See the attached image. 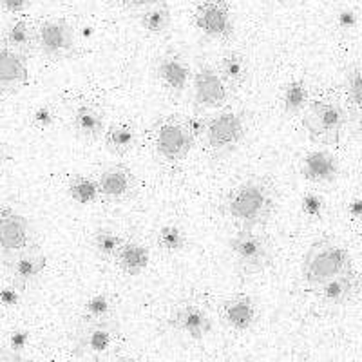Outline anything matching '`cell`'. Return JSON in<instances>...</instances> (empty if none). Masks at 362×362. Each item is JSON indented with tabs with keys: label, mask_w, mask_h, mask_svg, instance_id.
Listing matches in <instances>:
<instances>
[{
	"label": "cell",
	"mask_w": 362,
	"mask_h": 362,
	"mask_svg": "<svg viewBox=\"0 0 362 362\" xmlns=\"http://www.w3.org/2000/svg\"><path fill=\"white\" fill-rule=\"evenodd\" d=\"M223 210L238 228H263L276 210V196L267 181L250 177L228 192Z\"/></svg>",
	"instance_id": "cell-1"
},
{
	"label": "cell",
	"mask_w": 362,
	"mask_h": 362,
	"mask_svg": "<svg viewBox=\"0 0 362 362\" xmlns=\"http://www.w3.org/2000/svg\"><path fill=\"white\" fill-rule=\"evenodd\" d=\"M351 268L354 263L348 248L335 239L325 238L312 243L300 261V279L310 288H319L322 283Z\"/></svg>",
	"instance_id": "cell-2"
},
{
	"label": "cell",
	"mask_w": 362,
	"mask_h": 362,
	"mask_svg": "<svg viewBox=\"0 0 362 362\" xmlns=\"http://www.w3.org/2000/svg\"><path fill=\"white\" fill-rule=\"evenodd\" d=\"M235 268L243 276H255L267 270L274 261L270 239L257 228H238L228 241Z\"/></svg>",
	"instance_id": "cell-3"
},
{
	"label": "cell",
	"mask_w": 362,
	"mask_h": 362,
	"mask_svg": "<svg viewBox=\"0 0 362 362\" xmlns=\"http://www.w3.org/2000/svg\"><path fill=\"white\" fill-rule=\"evenodd\" d=\"M303 125L313 144L339 145L350 112L334 100H315L306 105Z\"/></svg>",
	"instance_id": "cell-4"
},
{
	"label": "cell",
	"mask_w": 362,
	"mask_h": 362,
	"mask_svg": "<svg viewBox=\"0 0 362 362\" xmlns=\"http://www.w3.org/2000/svg\"><path fill=\"white\" fill-rule=\"evenodd\" d=\"M245 136H247V122H245L243 112L226 109L206 119L203 138H205L210 158L219 160L234 153L235 148L243 144Z\"/></svg>",
	"instance_id": "cell-5"
},
{
	"label": "cell",
	"mask_w": 362,
	"mask_h": 362,
	"mask_svg": "<svg viewBox=\"0 0 362 362\" xmlns=\"http://www.w3.org/2000/svg\"><path fill=\"white\" fill-rule=\"evenodd\" d=\"M122 326L116 317H105L98 321H83L76 329L73 344L74 357H98L109 351L119 337Z\"/></svg>",
	"instance_id": "cell-6"
},
{
	"label": "cell",
	"mask_w": 362,
	"mask_h": 362,
	"mask_svg": "<svg viewBox=\"0 0 362 362\" xmlns=\"http://www.w3.org/2000/svg\"><path fill=\"white\" fill-rule=\"evenodd\" d=\"M35 245V232L29 219L11 206L0 209V263L9 261Z\"/></svg>",
	"instance_id": "cell-7"
},
{
	"label": "cell",
	"mask_w": 362,
	"mask_h": 362,
	"mask_svg": "<svg viewBox=\"0 0 362 362\" xmlns=\"http://www.w3.org/2000/svg\"><path fill=\"white\" fill-rule=\"evenodd\" d=\"M194 138L187 127L185 119L176 116H165L154 127V147L156 153L169 163H180L192 151Z\"/></svg>",
	"instance_id": "cell-8"
},
{
	"label": "cell",
	"mask_w": 362,
	"mask_h": 362,
	"mask_svg": "<svg viewBox=\"0 0 362 362\" xmlns=\"http://www.w3.org/2000/svg\"><path fill=\"white\" fill-rule=\"evenodd\" d=\"M35 33L38 53L44 54L47 60H64L74 53V28L64 18L44 21L35 28Z\"/></svg>",
	"instance_id": "cell-9"
},
{
	"label": "cell",
	"mask_w": 362,
	"mask_h": 362,
	"mask_svg": "<svg viewBox=\"0 0 362 362\" xmlns=\"http://www.w3.org/2000/svg\"><path fill=\"white\" fill-rule=\"evenodd\" d=\"M194 103L199 111H219L228 105L230 89L223 82L218 69L210 66H199L192 78Z\"/></svg>",
	"instance_id": "cell-10"
},
{
	"label": "cell",
	"mask_w": 362,
	"mask_h": 362,
	"mask_svg": "<svg viewBox=\"0 0 362 362\" xmlns=\"http://www.w3.org/2000/svg\"><path fill=\"white\" fill-rule=\"evenodd\" d=\"M194 22L203 35L214 40H228L234 35L230 6L226 0H203L194 13Z\"/></svg>",
	"instance_id": "cell-11"
},
{
	"label": "cell",
	"mask_w": 362,
	"mask_h": 362,
	"mask_svg": "<svg viewBox=\"0 0 362 362\" xmlns=\"http://www.w3.org/2000/svg\"><path fill=\"white\" fill-rule=\"evenodd\" d=\"M29 82L28 57L9 47L0 38V95H13Z\"/></svg>",
	"instance_id": "cell-12"
},
{
	"label": "cell",
	"mask_w": 362,
	"mask_h": 362,
	"mask_svg": "<svg viewBox=\"0 0 362 362\" xmlns=\"http://www.w3.org/2000/svg\"><path fill=\"white\" fill-rule=\"evenodd\" d=\"M100 198L105 202H122L127 199L136 189V177L129 167L122 163H116L103 169L98 180Z\"/></svg>",
	"instance_id": "cell-13"
},
{
	"label": "cell",
	"mask_w": 362,
	"mask_h": 362,
	"mask_svg": "<svg viewBox=\"0 0 362 362\" xmlns=\"http://www.w3.org/2000/svg\"><path fill=\"white\" fill-rule=\"evenodd\" d=\"M219 315H221V321L226 328L243 334V332L254 328L259 312H257L255 300L250 296L238 293V296H232L223 300Z\"/></svg>",
	"instance_id": "cell-14"
},
{
	"label": "cell",
	"mask_w": 362,
	"mask_h": 362,
	"mask_svg": "<svg viewBox=\"0 0 362 362\" xmlns=\"http://www.w3.org/2000/svg\"><path fill=\"white\" fill-rule=\"evenodd\" d=\"M156 78L170 96H181L190 82V67L177 53H165L156 66Z\"/></svg>",
	"instance_id": "cell-15"
},
{
	"label": "cell",
	"mask_w": 362,
	"mask_h": 362,
	"mask_svg": "<svg viewBox=\"0 0 362 362\" xmlns=\"http://www.w3.org/2000/svg\"><path fill=\"white\" fill-rule=\"evenodd\" d=\"M169 325L170 328L177 329V332L189 335L190 339H196V341L205 339L214 328L209 312L203 310L202 306L192 305V303L177 306L176 312L170 315Z\"/></svg>",
	"instance_id": "cell-16"
},
{
	"label": "cell",
	"mask_w": 362,
	"mask_h": 362,
	"mask_svg": "<svg viewBox=\"0 0 362 362\" xmlns=\"http://www.w3.org/2000/svg\"><path fill=\"white\" fill-rule=\"evenodd\" d=\"M47 259L45 255L38 250L37 245L25 248L18 255H15L6 267H8L9 274H11L13 284H17L18 288H25L28 284L35 283L38 277L44 274Z\"/></svg>",
	"instance_id": "cell-17"
},
{
	"label": "cell",
	"mask_w": 362,
	"mask_h": 362,
	"mask_svg": "<svg viewBox=\"0 0 362 362\" xmlns=\"http://www.w3.org/2000/svg\"><path fill=\"white\" fill-rule=\"evenodd\" d=\"M299 170L305 180L315 185L334 183L339 174V161L328 151H312L305 154L299 163Z\"/></svg>",
	"instance_id": "cell-18"
},
{
	"label": "cell",
	"mask_w": 362,
	"mask_h": 362,
	"mask_svg": "<svg viewBox=\"0 0 362 362\" xmlns=\"http://www.w3.org/2000/svg\"><path fill=\"white\" fill-rule=\"evenodd\" d=\"M357 276H355L354 268L344 274L332 277L326 283L319 286V293H321V300L328 306H344L348 305L354 296L357 293Z\"/></svg>",
	"instance_id": "cell-19"
},
{
	"label": "cell",
	"mask_w": 362,
	"mask_h": 362,
	"mask_svg": "<svg viewBox=\"0 0 362 362\" xmlns=\"http://www.w3.org/2000/svg\"><path fill=\"white\" fill-rule=\"evenodd\" d=\"M115 261L124 274L136 277L147 270L151 252L145 245L138 243V241H124L119 250L116 252Z\"/></svg>",
	"instance_id": "cell-20"
},
{
	"label": "cell",
	"mask_w": 362,
	"mask_h": 362,
	"mask_svg": "<svg viewBox=\"0 0 362 362\" xmlns=\"http://www.w3.org/2000/svg\"><path fill=\"white\" fill-rule=\"evenodd\" d=\"M0 38L13 47L18 53L33 54L37 51V33H35L33 24L25 18H15L8 24V28L4 29V33L0 35Z\"/></svg>",
	"instance_id": "cell-21"
},
{
	"label": "cell",
	"mask_w": 362,
	"mask_h": 362,
	"mask_svg": "<svg viewBox=\"0 0 362 362\" xmlns=\"http://www.w3.org/2000/svg\"><path fill=\"white\" fill-rule=\"evenodd\" d=\"M73 127L80 138L87 141L98 140L102 132L105 131V119L103 112L95 105L82 103L73 112Z\"/></svg>",
	"instance_id": "cell-22"
},
{
	"label": "cell",
	"mask_w": 362,
	"mask_h": 362,
	"mask_svg": "<svg viewBox=\"0 0 362 362\" xmlns=\"http://www.w3.org/2000/svg\"><path fill=\"white\" fill-rule=\"evenodd\" d=\"M138 144V132L131 124L118 122L103 131V145L112 156H125Z\"/></svg>",
	"instance_id": "cell-23"
},
{
	"label": "cell",
	"mask_w": 362,
	"mask_h": 362,
	"mask_svg": "<svg viewBox=\"0 0 362 362\" xmlns=\"http://www.w3.org/2000/svg\"><path fill=\"white\" fill-rule=\"evenodd\" d=\"M218 73L221 74L223 82L230 89V93L232 90H239L247 83L248 74H250L247 57L238 53V51H228V53L223 54Z\"/></svg>",
	"instance_id": "cell-24"
},
{
	"label": "cell",
	"mask_w": 362,
	"mask_h": 362,
	"mask_svg": "<svg viewBox=\"0 0 362 362\" xmlns=\"http://www.w3.org/2000/svg\"><path fill=\"white\" fill-rule=\"evenodd\" d=\"M170 21H173V15H170L169 6L165 4L163 0L145 8V11L140 15L141 28L151 35L165 33L169 29Z\"/></svg>",
	"instance_id": "cell-25"
},
{
	"label": "cell",
	"mask_w": 362,
	"mask_h": 362,
	"mask_svg": "<svg viewBox=\"0 0 362 362\" xmlns=\"http://www.w3.org/2000/svg\"><path fill=\"white\" fill-rule=\"evenodd\" d=\"M310 102L308 86L305 80H292L284 86L283 90V111L286 115L293 116L305 111Z\"/></svg>",
	"instance_id": "cell-26"
},
{
	"label": "cell",
	"mask_w": 362,
	"mask_h": 362,
	"mask_svg": "<svg viewBox=\"0 0 362 362\" xmlns=\"http://www.w3.org/2000/svg\"><path fill=\"white\" fill-rule=\"evenodd\" d=\"M67 196L78 205H93L100 199L98 181L89 176H74L67 183Z\"/></svg>",
	"instance_id": "cell-27"
},
{
	"label": "cell",
	"mask_w": 362,
	"mask_h": 362,
	"mask_svg": "<svg viewBox=\"0 0 362 362\" xmlns=\"http://www.w3.org/2000/svg\"><path fill=\"white\" fill-rule=\"evenodd\" d=\"M122 243H124V239L111 228H98L93 235V248L102 259H115L116 252L119 250Z\"/></svg>",
	"instance_id": "cell-28"
},
{
	"label": "cell",
	"mask_w": 362,
	"mask_h": 362,
	"mask_svg": "<svg viewBox=\"0 0 362 362\" xmlns=\"http://www.w3.org/2000/svg\"><path fill=\"white\" fill-rule=\"evenodd\" d=\"M31 341V332L25 328L13 329L8 337V348L4 354H0V361H24V351L28 350Z\"/></svg>",
	"instance_id": "cell-29"
},
{
	"label": "cell",
	"mask_w": 362,
	"mask_h": 362,
	"mask_svg": "<svg viewBox=\"0 0 362 362\" xmlns=\"http://www.w3.org/2000/svg\"><path fill=\"white\" fill-rule=\"evenodd\" d=\"M187 235L176 225H165L158 232V247L167 254H177L185 248Z\"/></svg>",
	"instance_id": "cell-30"
},
{
	"label": "cell",
	"mask_w": 362,
	"mask_h": 362,
	"mask_svg": "<svg viewBox=\"0 0 362 362\" xmlns=\"http://www.w3.org/2000/svg\"><path fill=\"white\" fill-rule=\"evenodd\" d=\"M112 300L107 293H95L86 300L82 310V321H98L111 317Z\"/></svg>",
	"instance_id": "cell-31"
},
{
	"label": "cell",
	"mask_w": 362,
	"mask_h": 362,
	"mask_svg": "<svg viewBox=\"0 0 362 362\" xmlns=\"http://www.w3.org/2000/svg\"><path fill=\"white\" fill-rule=\"evenodd\" d=\"M344 90H346V98L350 102V107L354 109L355 115L361 112V67L358 64H354L346 69L344 76Z\"/></svg>",
	"instance_id": "cell-32"
},
{
	"label": "cell",
	"mask_w": 362,
	"mask_h": 362,
	"mask_svg": "<svg viewBox=\"0 0 362 362\" xmlns=\"http://www.w3.org/2000/svg\"><path fill=\"white\" fill-rule=\"evenodd\" d=\"M326 202L321 194L317 192H306L300 199V212L308 219H321L325 214Z\"/></svg>",
	"instance_id": "cell-33"
},
{
	"label": "cell",
	"mask_w": 362,
	"mask_h": 362,
	"mask_svg": "<svg viewBox=\"0 0 362 362\" xmlns=\"http://www.w3.org/2000/svg\"><path fill=\"white\" fill-rule=\"evenodd\" d=\"M54 119H57V112L51 105L44 103V105H38L37 109L31 115V125L38 131H47L54 125Z\"/></svg>",
	"instance_id": "cell-34"
},
{
	"label": "cell",
	"mask_w": 362,
	"mask_h": 362,
	"mask_svg": "<svg viewBox=\"0 0 362 362\" xmlns=\"http://www.w3.org/2000/svg\"><path fill=\"white\" fill-rule=\"evenodd\" d=\"M21 288H18L17 284H9V286L0 288V305L4 306V308H17L21 305Z\"/></svg>",
	"instance_id": "cell-35"
},
{
	"label": "cell",
	"mask_w": 362,
	"mask_h": 362,
	"mask_svg": "<svg viewBox=\"0 0 362 362\" xmlns=\"http://www.w3.org/2000/svg\"><path fill=\"white\" fill-rule=\"evenodd\" d=\"M337 25L344 33H350L358 25V15L355 9L344 8L337 13Z\"/></svg>",
	"instance_id": "cell-36"
},
{
	"label": "cell",
	"mask_w": 362,
	"mask_h": 362,
	"mask_svg": "<svg viewBox=\"0 0 362 362\" xmlns=\"http://www.w3.org/2000/svg\"><path fill=\"white\" fill-rule=\"evenodd\" d=\"M185 124L187 127H189L190 134H192L194 141L203 140V134H205V127H206V118H203L202 115H194L185 119Z\"/></svg>",
	"instance_id": "cell-37"
},
{
	"label": "cell",
	"mask_w": 362,
	"mask_h": 362,
	"mask_svg": "<svg viewBox=\"0 0 362 362\" xmlns=\"http://www.w3.org/2000/svg\"><path fill=\"white\" fill-rule=\"evenodd\" d=\"M31 4H33V0H0V8L6 13H11V15L24 13Z\"/></svg>",
	"instance_id": "cell-38"
},
{
	"label": "cell",
	"mask_w": 362,
	"mask_h": 362,
	"mask_svg": "<svg viewBox=\"0 0 362 362\" xmlns=\"http://www.w3.org/2000/svg\"><path fill=\"white\" fill-rule=\"evenodd\" d=\"M125 9H145L148 6L156 4L160 0H118Z\"/></svg>",
	"instance_id": "cell-39"
},
{
	"label": "cell",
	"mask_w": 362,
	"mask_h": 362,
	"mask_svg": "<svg viewBox=\"0 0 362 362\" xmlns=\"http://www.w3.org/2000/svg\"><path fill=\"white\" fill-rule=\"evenodd\" d=\"M348 214H350L354 219H357V221L362 218V202H361V198H354L350 203H348Z\"/></svg>",
	"instance_id": "cell-40"
},
{
	"label": "cell",
	"mask_w": 362,
	"mask_h": 362,
	"mask_svg": "<svg viewBox=\"0 0 362 362\" xmlns=\"http://www.w3.org/2000/svg\"><path fill=\"white\" fill-rule=\"evenodd\" d=\"M4 161H6V151H4V147L0 145V170H2V165H4Z\"/></svg>",
	"instance_id": "cell-41"
},
{
	"label": "cell",
	"mask_w": 362,
	"mask_h": 362,
	"mask_svg": "<svg viewBox=\"0 0 362 362\" xmlns=\"http://www.w3.org/2000/svg\"><path fill=\"white\" fill-rule=\"evenodd\" d=\"M47 2H62V0H47Z\"/></svg>",
	"instance_id": "cell-42"
},
{
	"label": "cell",
	"mask_w": 362,
	"mask_h": 362,
	"mask_svg": "<svg viewBox=\"0 0 362 362\" xmlns=\"http://www.w3.org/2000/svg\"><path fill=\"white\" fill-rule=\"evenodd\" d=\"M283 2H293V0H283Z\"/></svg>",
	"instance_id": "cell-43"
}]
</instances>
